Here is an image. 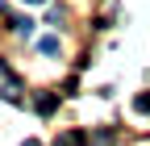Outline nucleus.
I'll list each match as a JSON object with an SVG mask.
<instances>
[{
    "instance_id": "obj_1",
    "label": "nucleus",
    "mask_w": 150,
    "mask_h": 146,
    "mask_svg": "<svg viewBox=\"0 0 150 146\" xmlns=\"http://www.w3.org/2000/svg\"><path fill=\"white\" fill-rule=\"evenodd\" d=\"M33 108H38V113H42V117H50L54 108H59V96H50V92H42V96L33 100Z\"/></svg>"
},
{
    "instance_id": "obj_2",
    "label": "nucleus",
    "mask_w": 150,
    "mask_h": 146,
    "mask_svg": "<svg viewBox=\"0 0 150 146\" xmlns=\"http://www.w3.org/2000/svg\"><path fill=\"white\" fill-rule=\"evenodd\" d=\"M38 54H46V59H54V54H59V38H38Z\"/></svg>"
},
{
    "instance_id": "obj_3",
    "label": "nucleus",
    "mask_w": 150,
    "mask_h": 146,
    "mask_svg": "<svg viewBox=\"0 0 150 146\" xmlns=\"http://www.w3.org/2000/svg\"><path fill=\"white\" fill-rule=\"evenodd\" d=\"M29 29H33L29 17H13V33H17V38H29Z\"/></svg>"
},
{
    "instance_id": "obj_4",
    "label": "nucleus",
    "mask_w": 150,
    "mask_h": 146,
    "mask_svg": "<svg viewBox=\"0 0 150 146\" xmlns=\"http://www.w3.org/2000/svg\"><path fill=\"white\" fill-rule=\"evenodd\" d=\"M0 96H4V100H13V104H21V88H17L13 79H4V88H0Z\"/></svg>"
},
{
    "instance_id": "obj_5",
    "label": "nucleus",
    "mask_w": 150,
    "mask_h": 146,
    "mask_svg": "<svg viewBox=\"0 0 150 146\" xmlns=\"http://www.w3.org/2000/svg\"><path fill=\"white\" fill-rule=\"evenodd\" d=\"M59 146H83V134H63Z\"/></svg>"
},
{
    "instance_id": "obj_6",
    "label": "nucleus",
    "mask_w": 150,
    "mask_h": 146,
    "mask_svg": "<svg viewBox=\"0 0 150 146\" xmlns=\"http://www.w3.org/2000/svg\"><path fill=\"white\" fill-rule=\"evenodd\" d=\"M134 108H138V113H150V92H146V96H138V100H134Z\"/></svg>"
},
{
    "instance_id": "obj_7",
    "label": "nucleus",
    "mask_w": 150,
    "mask_h": 146,
    "mask_svg": "<svg viewBox=\"0 0 150 146\" xmlns=\"http://www.w3.org/2000/svg\"><path fill=\"white\" fill-rule=\"evenodd\" d=\"M25 146H42V142H33V138H29V142H25Z\"/></svg>"
},
{
    "instance_id": "obj_8",
    "label": "nucleus",
    "mask_w": 150,
    "mask_h": 146,
    "mask_svg": "<svg viewBox=\"0 0 150 146\" xmlns=\"http://www.w3.org/2000/svg\"><path fill=\"white\" fill-rule=\"evenodd\" d=\"M29 4H46V0H29Z\"/></svg>"
}]
</instances>
